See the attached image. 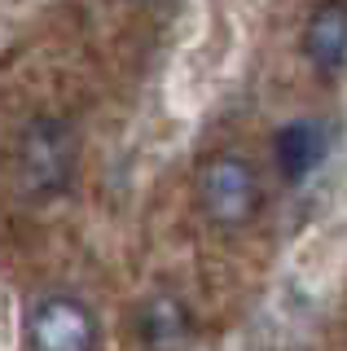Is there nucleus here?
Returning a JSON list of instances; mask_svg holds the SVG:
<instances>
[{"label":"nucleus","instance_id":"f257e3e1","mask_svg":"<svg viewBox=\"0 0 347 351\" xmlns=\"http://www.w3.org/2000/svg\"><path fill=\"white\" fill-rule=\"evenodd\" d=\"M14 176L31 202H58L80 176V128L58 110H40L18 128Z\"/></svg>","mask_w":347,"mask_h":351},{"label":"nucleus","instance_id":"f03ea898","mask_svg":"<svg viewBox=\"0 0 347 351\" xmlns=\"http://www.w3.org/2000/svg\"><path fill=\"white\" fill-rule=\"evenodd\" d=\"M193 206L220 233H242L264 211L259 167L237 149H215L193 171Z\"/></svg>","mask_w":347,"mask_h":351},{"label":"nucleus","instance_id":"7ed1b4c3","mask_svg":"<svg viewBox=\"0 0 347 351\" xmlns=\"http://www.w3.org/2000/svg\"><path fill=\"white\" fill-rule=\"evenodd\" d=\"M27 351H101V316L75 290H45L23 312Z\"/></svg>","mask_w":347,"mask_h":351},{"label":"nucleus","instance_id":"20e7f679","mask_svg":"<svg viewBox=\"0 0 347 351\" xmlns=\"http://www.w3.org/2000/svg\"><path fill=\"white\" fill-rule=\"evenodd\" d=\"M330 158V123L321 119H290L273 136V167L286 184H303Z\"/></svg>","mask_w":347,"mask_h":351},{"label":"nucleus","instance_id":"39448f33","mask_svg":"<svg viewBox=\"0 0 347 351\" xmlns=\"http://www.w3.org/2000/svg\"><path fill=\"white\" fill-rule=\"evenodd\" d=\"M299 53L317 75H325V80H334V75L347 71V5L343 0L317 5L308 14V22H303V31H299Z\"/></svg>","mask_w":347,"mask_h":351},{"label":"nucleus","instance_id":"423d86ee","mask_svg":"<svg viewBox=\"0 0 347 351\" xmlns=\"http://www.w3.org/2000/svg\"><path fill=\"white\" fill-rule=\"evenodd\" d=\"M189 329H193V312H189V303L171 290H154L136 307V338H141V347H149V351L180 347L189 338Z\"/></svg>","mask_w":347,"mask_h":351}]
</instances>
